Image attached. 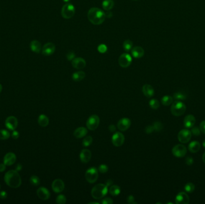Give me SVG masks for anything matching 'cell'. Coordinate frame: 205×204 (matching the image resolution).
<instances>
[{
  "instance_id": "6da1fadb",
  "label": "cell",
  "mask_w": 205,
  "mask_h": 204,
  "mask_svg": "<svg viewBox=\"0 0 205 204\" xmlns=\"http://www.w3.org/2000/svg\"><path fill=\"white\" fill-rule=\"evenodd\" d=\"M88 20L94 25L102 24L106 19V14L99 8L94 7L89 9L88 13Z\"/></svg>"
},
{
  "instance_id": "7a4b0ae2",
  "label": "cell",
  "mask_w": 205,
  "mask_h": 204,
  "mask_svg": "<svg viewBox=\"0 0 205 204\" xmlns=\"http://www.w3.org/2000/svg\"><path fill=\"white\" fill-rule=\"evenodd\" d=\"M4 181L7 185L12 188H17L22 183L21 178L17 171L10 170L5 173Z\"/></svg>"
},
{
  "instance_id": "3957f363",
  "label": "cell",
  "mask_w": 205,
  "mask_h": 204,
  "mask_svg": "<svg viewBox=\"0 0 205 204\" xmlns=\"http://www.w3.org/2000/svg\"><path fill=\"white\" fill-rule=\"evenodd\" d=\"M108 192V187L104 184H98L94 186L91 190V195L95 199L103 198Z\"/></svg>"
},
{
  "instance_id": "277c9868",
  "label": "cell",
  "mask_w": 205,
  "mask_h": 204,
  "mask_svg": "<svg viewBox=\"0 0 205 204\" xmlns=\"http://www.w3.org/2000/svg\"><path fill=\"white\" fill-rule=\"evenodd\" d=\"M186 105L181 101L173 102L171 106V113L174 116H181L186 111Z\"/></svg>"
},
{
  "instance_id": "5b68a950",
  "label": "cell",
  "mask_w": 205,
  "mask_h": 204,
  "mask_svg": "<svg viewBox=\"0 0 205 204\" xmlns=\"http://www.w3.org/2000/svg\"><path fill=\"white\" fill-rule=\"evenodd\" d=\"M99 178L98 170L94 168H90L85 172V178L86 181L89 183H95Z\"/></svg>"
},
{
  "instance_id": "8992f818",
  "label": "cell",
  "mask_w": 205,
  "mask_h": 204,
  "mask_svg": "<svg viewBox=\"0 0 205 204\" xmlns=\"http://www.w3.org/2000/svg\"><path fill=\"white\" fill-rule=\"evenodd\" d=\"M75 8L71 4H65L61 10V15L64 19H70L74 15Z\"/></svg>"
},
{
  "instance_id": "52a82bcc",
  "label": "cell",
  "mask_w": 205,
  "mask_h": 204,
  "mask_svg": "<svg viewBox=\"0 0 205 204\" xmlns=\"http://www.w3.org/2000/svg\"><path fill=\"white\" fill-rule=\"evenodd\" d=\"M100 123V118L97 115L94 114L91 116L86 121V126L88 130H96Z\"/></svg>"
},
{
  "instance_id": "ba28073f",
  "label": "cell",
  "mask_w": 205,
  "mask_h": 204,
  "mask_svg": "<svg viewBox=\"0 0 205 204\" xmlns=\"http://www.w3.org/2000/svg\"><path fill=\"white\" fill-rule=\"evenodd\" d=\"M172 154L176 157H184L187 152V148L182 144H177L173 147L171 150Z\"/></svg>"
},
{
  "instance_id": "9c48e42d",
  "label": "cell",
  "mask_w": 205,
  "mask_h": 204,
  "mask_svg": "<svg viewBox=\"0 0 205 204\" xmlns=\"http://www.w3.org/2000/svg\"><path fill=\"white\" fill-rule=\"evenodd\" d=\"M191 132L187 129L182 130L179 131L178 135V138L181 143H187L191 138Z\"/></svg>"
},
{
  "instance_id": "30bf717a",
  "label": "cell",
  "mask_w": 205,
  "mask_h": 204,
  "mask_svg": "<svg viewBox=\"0 0 205 204\" xmlns=\"http://www.w3.org/2000/svg\"><path fill=\"white\" fill-rule=\"evenodd\" d=\"M132 62V58L131 56L128 54H123L120 56L118 59V63L120 66L122 68L128 67Z\"/></svg>"
},
{
  "instance_id": "8fae6325",
  "label": "cell",
  "mask_w": 205,
  "mask_h": 204,
  "mask_svg": "<svg viewBox=\"0 0 205 204\" xmlns=\"http://www.w3.org/2000/svg\"><path fill=\"white\" fill-rule=\"evenodd\" d=\"M125 141L124 135L120 132H115L112 138V142L115 147L121 146Z\"/></svg>"
},
{
  "instance_id": "7c38bea8",
  "label": "cell",
  "mask_w": 205,
  "mask_h": 204,
  "mask_svg": "<svg viewBox=\"0 0 205 204\" xmlns=\"http://www.w3.org/2000/svg\"><path fill=\"white\" fill-rule=\"evenodd\" d=\"M5 125L6 128L10 130H16L18 125V121L16 117L15 116L8 117L5 121Z\"/></svg>"
},
{
  "instance_id": "4fadbf2b",
  "label": "cell",
  "mask_w": 205,
  "mask_h": 204,
  "mask_svg": "<svg viewBox=\"0 0 205 204\" xmlns=\"http://www.w3.org/2000/svg\"><path fill=\"white\" fill-rule=\"evenodd\" d=\"M52 190L56 193H60L63 192L65 188V184L61 179L55 180L52 184Z\"/></svg>"
},
{
  "instance_id": "5bb4252c",
  "label": "cell",
  "mask_w": 205,
  "mask_h": 204,
  "mask_svg": "<svg viewBox=\"0 0 205 204\" xmlns=\"http://www.w3.org/2000/svg\"><path fill=\"white\" fill-rule=\"evenodd\" d=\"M189 202V198L185 192L179 193L175 198V203L176 204H188Z\"/></svg>"
},
{
  "instance_id": "9a60e30c",
  "label": "cell",
  "mask_w": 205,
  "mask_h": 204,
  "mask_svg": "<svg viewBox=\"0 0 205 204\" xmlns=\"http://www.w3.org/2000/svg\"><path fill=\"white\" fill-rule=\"evenodd\" d=\"M37 195L38 197L42 200L46 201L49 199L51 196V193L48 189L44 187H41L37 190Z\"/></svg>"
},
{
  "instance_id": "2e32d148",
  "label": "cell",
  "mask_w": 205,
  "mask_h": 204,
  "mask_svg": "<svg viewBox=\"0 0 205 204\" xmlns=\"http://www.w3.org/2000/svg\"><path fill=\"white\" fill-rule=\"evenodd\" d=\"M131 126V121L129 119L124 117L120 119L117 123L118 128L121 131H125Z\"/></svg>"
},
{
  "instance_id": "e0dca14e",
  "label": "cell",
  "mask_w": 205,
  "mask_h": 204,
  "mask_svg": "<svg viewBox=\"0 0 205 204\" xmlns=\"http://www.w3.org/2000/svg\"><path fill=\"white\" fill-rule=\"evenodd\" d=\"M55 51V46L52 43L45 44L42 48V54L45 56L52 55Z\"/></svg>"
},
{
  "instance_id": "ac0fdd59",
  "label": "cell",
  "mask_w": 205,
  "mask_h": 204,
  "mask_svg": "<svg viewBox=\"0 0 205 204\" xmlns=\"http://www.w3.org/2000/svg\"><path fill=\"white\" fill-rule=\"evenodd\" d=\"M72 66L77 70H82L86 67L85 60L82 57H75L72 60Z\"/></svg>"
},
{
  "instance_id": "d6986e66",
  "label": "cell",
  "mask_w": 205,
  "mask_h": 204,
  "mask_svg": "<svg viewBox=\"0 0 205 204\" xmlns=\"http://www.w3.org/2000/svg\"><path fill=\"white\" fill-rule=\"evenodd\" d=\"M16 160V156L15 153L10 152L7 153L4 157V164L6 166H11L15 164Z\"/></svg>"
},
{
  "instance_id": "ffe728a7",
  "label": "cell",
  "mask_w": 205,
  "mask_h": 204,
  "mask_svg": "<svg viewBox=\"0 0 205 204\" xmlns=\"http://www.w3.org/2000/svg\"><path fill=\"white\" fill-rule=\"evenodd\" d=\"M92 153L88 149H83L80 153V159L82 163L86 164L89 162L91 159Z\"/></svg>"
},
{
  "instance_id": "44dd1931",
  "label": "cell",
  "mask_w": 205,
  "mask_h": 204,
  "mask_svg": "<svg viewBox=\"0 0 205 204\" xmlns=\"http://www.w3.org/2000/svg\"><path fill=\"white\" fill-rule=\"evenodd\" d=\"M196 120L195 117L193 115L189 114L185 117L184 120V124L186 128L189 129L194 126V125L196 123Z\"/></svg>"
},
{
  "instance_id": "7402d4cb",
  "label": "cell",
  "mask_w": 205,
  "mask_h": 204,
  "mask_svg": "<svg viewBox=\"0 0 205 204\" xmlns=\"http://www.w3.org/2000/svg\"><path fill=\"white\" fill-rule=\"evenodd\" d=\"M142 92L144 95L148 98H151L154 95V89L153 87L148 84L143 85L142 88Z\"/></svg>"
},
{
  "instance_id": "603a6c76",
  "label": "cell",
  "mask_w": 205,
  "mask_h": 204,
  "mask_svg": "<svg viewBox=\"0 0 205 204\" xmlns=\"http://www.w3.org/2000/svg\"><path fill=\"white\" fill-rule=\"evenodd\" d=\"M144 54L145 51L141 47L137 46L131 49V55L135 58H140L143 56Z\"/></svg>"
},
{
  "instance_id": "cb8c5ba5",
  "label": "cell",
  "mask_w": 205,
  "mask_h": 204,
  "mask_svg": "<svg viewBox=\"0 0 205 204\" xmlns=\"http://www.w3.org/2000/svg\"><path fill=\"white\" fill-rule=\"evenodd\" d=\"M88 130L84 127H79L74 131L73 135L76 138H82L85 137L87 134Z\"/></svg>"
},
{
  "instance_id": "d4e9b609",
  "label": "cell",
  "mask_w": 205,
  "mask_h": 204,
  "mask_svg": "<svg viewBox=\"0 0 205 204\" xmlns=\"http://www.w3.org/2000/svg\"><path fill=\"white\" fill-rule=\"evenodd\" d=\"M31 50L36 54H39L42 49L41 43L37 40H33L30 43Z\"/></svg>"
},
{
  "instance_id": "484cf974",
  "label": "cell",
  "mask_w": 205,
  "mask_h": 204,
  "mask_svg": "<svg viewBox=\"0 0 205 204\" xmlns=\"http://www.w3.org/2000/svg\"><path fill=\"white\" fill-rule=\"evenodd\" d=\"M201 148V145L200 143L197 141H192L188 146L189 150L193 153L198 152Z\"/></svg>"
},
{
  "instance_id": "4316f807",
  "label": "cell",
  "mask_w": 205,
  "mask_h": 204,
  "mask_svg": "<svg viewBox=\"0 0 205 204\" xmlns=\"http://www.w3.org/2000/svg\"><path fill=\"white\" fill-rule=\"evenodd\" d=\"M38 123L41 127H46L49 123V118L45 114H41L38 119Z\"/></svg>"
},
{
  "instance_id": "83f0119b",
  "label": "cell",
  "mask_w": 205,
  "mask_h": 204,
  "mask_svg": "<svg viewBox=\"0 0 205 204\" xmlns=\"http://www.w3.org/2000/svg\"><path fill=\"white\" fill-rule=\"evenodd\" d=\"M85 73L82 71H79L74 73L72 75V79L75 81H80L85 78Z\"/></svg>"
},
{
  "instance_id": "f1b7e54d",
  "label": "cell",
  "mask_w": 205,
  "mask_h": 204,
  "mask_svg": "<svg viewBox=\"0 0 205 204\" xmlns=\"http://www.w3.org/2000/svg\"><path fill=\"white\" fill-rule=\"evenodd\" d=\"M114 6L113 0H104L102 2L103 9L104 10L109 11Z\"/></svg>"
},
{
  "instance_id": "f546056e",
  "label": "cell",
  "mask_w": 205,
  "mask_h": 204,
  "mask_svg": "<svg viewBox=\"0 0 205 204\" xmlns=\"http://www.w3.org/2000/svg\"><path fill=\"white\" fill-rule=\"evenodd\" d=\"M173 98L169 95L164 96L161 99V104L165 106L170 105L173 103Z\"/></svg>"
},
{
  "instance_id": "4dcf8cb0",
  "label": "cell",
  "mask_w": 205,
  "mask_h": 204,
  "mask_svg": "<svg viewBox=\"0 0 205 204\" xmlns=\"http://www.w3.org/2000/svg\"><path fill=\"white\" fill-rule=\"evenodd\" d=\"M109 193L112 196H118L120 193V188L118 185H112L109 189Z\"/></svg>"
},
{
  "instance_id": "1f68e13d",
  "label": "cell",
  "mask_w": 205,
  "mask_h": 204,
  "mask_svg": "<svg viewBox=\"0 0 205 204\" xmlns=\"http://www.w3.org/2000/svg\"><path fill=\"white\" fill-rule=\"evenodd\" d=\"M123 47H124V49L125 51L129 52L130 50H131L132 49L133 42L130 40H125L124 42L123 43Z\"/></svg>"
},
{
  "instance_id": "d6a6232c",
  "label": "cell",
  "mask_w": 205,
  "mask_h": 204,
  "mask_svg": "<svg viewBox=\"0 0 205 204\" xmlns=\"http://www.w3.org/2000/svg\"><path fill=\"white\" fill-rule=\"evenodd\" d=\"M187 96L185 94H184L183 93L179 92H176L174 93L173 95V98L175 99V100H177V101H184L186 99Z\"/></svg>"
},
{
  "instance_id": "836d02e7",
  "label": "cell",
  "mask_w": 205,
  "mask_h": 204,
  "mask_svg": "<svg viewBox=\"0 0 205 204\" xmlns=\"http://www.w3.org/2000/svg\"><path fill=\"white\" fill-rule=\"evenodd\" d=\"M10 134L9 131L7 130H0V140H5L9 138Z\"/></svg>"
},
{
  "instance_id": "e575fe53",
  "label": "cell",
  "mask_w": 205,
  "mask_h": 204,
  "mask_svg": "<svg viewBox=\"0 0 205 204\" xmlns=\"http://www.w3.org/2000/svg\"><path fill=\"white\" fill-rule=\"evenodd\" d=\"M149 106L154 110H157L160 107V102L156 99H153L149 101Z\"/></svg>"
},
{
  "instance_id": "d590c367",
  "label": "cell",
  "mask_w": 205,
  "mask_h": 204,
  "mask_svg": "<svg viewBox=\"0 0 205 204\" xmlns=\"http://www.w3.org/2000/svg\"><path fill=\"white\" fill-rule=\"evenodd\" d=\"M92 141H93V139L92 138L91 136H87V137H85L84 140H83V141H82V145L84 146V147H88V146H89L92 143Z\"/></svg>"
},
{
  "instance_id": "8d00e7d4",
  "label": "cell",
  "mask_w": 205,
  "mask_h": 204,
  "mask_svg": "<svg viewBox=\"0 0 205 204\" xmlns=\"http://www.w3.org/2000/svg\"><path fill=\"white\" fill-rule=\"evenodd\" d=\"M184 189L188 193H192L195 189V185L192 183H188L185 185Z\"/></svg>"
},
{
  "instance_id": "74e56055",
  "label": "cell",
  "mask_w": 205,
  "mask_h": 204,
  "mask_svg": "<svg viewBox=\"0 0 205 204\" xmlns=\"http://www.w3.org/2000/svg\"><path fill=\"white\" fill-rule=\"evenodd\" d=\"M67 199L64 195H59L56 197V202L58 204H65L66 203Z\"/></svg>"
},
{
  "instance_id": "f35d334b",
  "label": "cell",
  "mask_w": 205,
  "mask_h": 204,
  "mask_svg": "<svg viewBox=\"0 0 205 204\" xmlns=\"http://www.w3.org/2000/svg\"><path fill=\"white\" fill-rule=\"evenodd\" d=\"M30 183L32 185L37 186L40 183V180L39 178L36 175H32L30 178Z\"/></svg>"
},
{
  "instance_id": "ab89813d",
  "label": "cell",
  "mask_w": 205,
  "mask_h": 204,
  "mask_svg": "<svg viewBox=\"0 0 205 204\" xmlns=\"http://www.w3.org/2000/svg\"><path fill=\"white\" fill-rule=\"evenodd\" d=\"M153 127H154V130L156 132H160L163 129V125L160 122H154L153 124Z\"/></svg>"
},
{
  "instance_id": "60d3db41",
  "label": "cell",
  "mask_w": 205,
  "mask_h": 204,
  "mask_svg": "<svg viewBox=\"0 0 205 204\" xmlns=\"http://www.w3.org/2000/svg\"><path fill=\"white\" fill-rule=\"evenodd\" d=\"M191 132L194 135L198 136V135H200L201 130H200V128H199V127H197V126H193V127H192Z\"/></svg>"
},
{
  "instance_id": "b9f144b4",
  "label": "cell",
  "mask_w": 205,
  "mask_h": 204,
  "mask_svg": "<svg viewBox=\"0 0 205 204\" xmlns=\"http://www.w3.org/2000/svg\"><path fill=\"white\" fill-rule=\"evenodd\" d=\"M98 170H99V171L100 172L104 174V173H106V172H107L108 171L109 168L105 164H102V165H100L99 166V167Z\"/></svg>"
},
{
  "instance_id": "7bdbcfd3",
  "label": "cell",
  "mask_w": 205,
  "mask_h": 204,
  "mask_svg": "<svg viewBox=\"0 0 205 204\" xmlns=\"http://www.w3.org/2000/svg\"><path fill=\"white\" fill-rule=\"evenodd\" d=\"M154 130V127H153V125H148L147 126L145 129V131L146 133L148 134H149V133H151L152 132H153V131Z\"/></svg>"
},
{
  "instance_id": "ee69618b",
  "label": "cell",
  "mask_w": 205,
  "mask_h": 204,
  "mask_svg": "<svg viewBox=\"0 0 205 204\" xmlns=\"http://www.w3.org/2000/svg\"><path fill=\"white\" fill-rule=\"evenodd\" d=\"M113 203L112 199L110 198H106L103 199L102 201V204H112Z\"/></svg>"
},
{
  "instance_id": "f6af8a7d",
  "label": "cell",
  "mask_w": 205,
  "mask_h": 204,
  "mask_svg": "<svg viewBox=\"0 0 205 204\" xmlns=\"http://www.w3.org/2000/svg\"><path fill=\"white\" fill-rule=\"evenodd\" d=\"M194 162V160L192 159V157H191V156H188L186 159H185V163L186 164L188 165V166H191V165H192Z\"/></svg>"
},
{
  "instance_id": "bcb514c9",
  "label": "cell",
  "mask_w": 205,
  "mask_h": 204,
  "mask_svg": "<svg viewBox=\"0 0 205 204\" xmlns=\"http://www.w3.org/2000/svg\"><path fill=\"white\" fill-rule=\"evenodd\" d=\"M127 202L128 204H137V202H135V198L133 195H130L127 198Z\"/></svg>"
},
{
  "instance_id": "7dc6e473",
  "label": "cell",
  "mask_w": 205,
  "mask_h": 204,
  "mask_svg": "<svg viewBox=\"0 0 205 204\" xmlns=\"http://www.w3.org/2000/svg\"><path fill=\"white\" fill-rule=\"evenodd\" d=\"M67 59L68 61H72L73 59H74L75 58V54H74V52H70L67 55Z\"/></svg>"
},
{
  "instance_id": "c3c4849f",
  "label": "cell",
  "mask_w": 205,
  "mask_h": 204,
  "mask_svg": "<svg viewBox=\"0 0 205 204\" xmlns=\"http://www.w3.org/2000/svg\"><path fill=\"white\" fill-rule=\"evenodd\" d=\"M98 49H99V51L101 53H104L106 50H107V47L104 44H102L100 46H99V47H98Z\"/></svg>"
},
{
  "instance_id": "681fc988",
  "label": "cell",
  "mask_w": 205,
  "mask_h": 204,
  "mask_svg": "<svg viewBox=\"0 0 205 204\" xmlns=\"http://www.w3.org/2000/svg\"><path fill=\"white\" fill-rule=\"evenodd\" d=\"M200 130L202 133L205 134V120L202 121L200 124Z\"/></svg>"
},
{
  "instance_id": "f907efd6",
  "label": "cell",
  "mask_w": 205,
  "mask_h": 204,
  "mask_svg": "<svg viewBox=\"0 0 205 204\" xmlns=\"http://www.w3.org/2000/svg\"><path fill=\"white\" fill-rule=\"evenodd\" d=\"M7 197V193L5 191H1L0 192V198L1 199H5Z\"/></svg>"
},
{
  "instance_id": "816d5d0a",
  "label": "cell",
  "mask_w": 205,
  "mask_h": 204,
  "mask_svg": "<svg viewBox=\"0 0 205 204\" xmlns=\"http://www.w3.org/2000/svg\"><path fill=\"white\" fill-rule=\"evenodd\" d=\"M12 138L13 139H17L19 138V132L17 131L14 130L13 131L12 133Z\"/></svg>"
},
{
  "instance_id": "f5cc1de1",
  "label": "cell",
  "mask_w": 205,
  "mask_h": 204,
  "mask_svg": "<svg viewBox=\"0 0 205 204\" xmlns=\"http://www.w3.org/2000/svg\"><path fill=\"white\" fill-rule=\"evenodd\" d=\"M109 131L111 132H115V130H116V127H115V126L113 125H110L109 126Z\"/></svg>"
},
{
  "instance_id": "db71d44e",
  "label": "cell",
  "mask_w": 205,
  "mask_h": 204,
  "mask_svg": "<svg viewBox=\"0 0 205 204\" xmlns=\"http://www.w3.org/2000/svg\"><path fill=\"white\" fill-rule=\"evenodd\" d=\"M5 165L4 164H0V172H4L5 169Z\"/></svg>"
},
{
  "instance_id": "11a10c76",
  "label": "cell",
  "mask_w": 205,
  "mask_h": 204,
  "mask_svg": "<svg viewBox=\"0 0 205 204\" xmlns=\"http://www.w3.org/2000/svg\"><path fill=\"white\" fill-rule=\"evenodd\" d=\"M22 169V165L20 164H17V165H16V171H17V172H18V171H21Z\"/></svg>"
},
{
  "instance_id": "9f6ffc18",
  "label": "cell",
  "mask_w": 205,
  "mask_h": 204,
  "mask_svg": "<svg viewBox=\"0 0 205 204\" xmlns=\"http://www.w3.org/2000/svg\"><path fill=\"white\" fill-rule=\"evenodd\" d=\"M112 183H113V182L111 180H107L106 185H107V187H109V185H111Z\"/></svg>"
},
{
  "instance_id": "6f0895ef",
  "label": "cell",
  "mask_w": 205,
  "mask_h": 204,
  "mask_svg": "<svg viewBox=\"0 0 205 204\" xmlns=\"http://www.w3.org/2000/svg\"><path fill=\"white\" fill-rule=\"evenodd\" d=\"M202 159H203V162L205 164V152L204 153V154H203V157H202Z\"/></svg>"
},
{
  "instance_id": "680465c9",
  "label": "cell",
  "mask_w": 205,
  "mask_h": 204,
  "mask_svg": "<svg viewBox=\"0 0 205 204\" xmlns=\"http://www.w3.org/2000/svg\"><path fill=\"white\" fill-rule=\"evenodd\" d=\"M89 204H99V202H89V203H88Z\"/></svg>"
},
{
  "instance_id": "91938a15",
  "label": "cell",
  "mask_w": 205,
  "mask_h": 204,
  "mask_svg": "<svg viewBox=\"0 0 205 204\" xmlns=\"http://www.w3.org/2000/svg\"><path fill=\"white\" fill-rule=\"evenodd\" d=\"M2 89V85L0 84V93L1 92Z\"/></svg>"
},
{
  "instance_id": "94428289",
  "label": "cell",
  "mask_w": 205,
  "mask_h": 204,
  "mask_svg": "<svg viewBox=\"0 0 205 204\" xmlns=\"http://www.w3.org/2000/svg\"><path fill=\"white\" fill-rule=\"evenodd\" d=\"M202 145H203V146L204 147V148H205V140L203 141V143H202Z\"/></svg>"
},
{
  "instance_id": "6125c7cd",
  "label": "cell",
  "mask_w": 205,
  "mask_h": 204,
  "mask_svg": "<svg viewBox=\"0 0 205 204\" xmlns=\"http://www.w3.org/2000/svg\"><path fill=\"white\" fill-rule=\"evenodd\" d=\"M64 2H69L70 0H63Z\"/></svg>"
},
{
  "instance_id": "be15d7a7",
  "label": "cell",
  "mask_w": 205,
  "mask_h": 204,
  "mask_svg": "<svg viewBox=\"0 0 205 204\" xmlns=\"http://www.w3.org/2000/svg\"><path fill=\"white\" fill-rule=\"evenodd\" d=\"M133 1H137V0H133Z\"/></svg>"
},
{
  "instance_id": "e7e4bbea",
  "label": "cell",
  "mask_w": 205,
  "mask_h": 204,
  "mask_svg": "<svg viewBox=\"0 0 205 204\" xmlns=\"http://www.w3.org/2000/svg\"><path fill=\"white\" fill-rule=\"evenodd\" d=\"M0 189H1V185H0Z\"/></svg>"
}]
</instances>
